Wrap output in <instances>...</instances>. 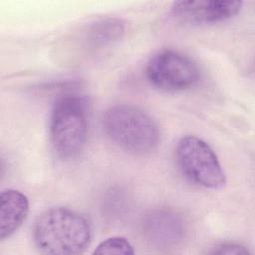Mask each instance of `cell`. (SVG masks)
<instances>
[{"instance_id": "6da1fadb", "label": "cell", "mask_w": 255, "mask_h": 255, "mask_svg": "<svg viewBox=\"0 0 255 255\" xmlns=\"http://www.w3.org/2000/svg\"><path fill=\"white\" fill-rule=\"evenodd\" d=\"M92 238L88 218L77 210L57 206L42 212L33 226L37 248L46 254L75 255L83 253Z\"/></svg>"}, {"instance_id": "7a4b0ae2", "label": "cell", "mask_w": 255, "mask_h": 255, "mask_svg": "<svg viewBox=\"0 0 255 255\" xmlns=\"http://www.w3.org/2000/svg\"><path fill=\"white\" fill-rule=\"evenodd\" d=\"M102 126L111 141L133 154L149 153L159 141L156 123L147 113L132 105L110 107L103 115Z\"/></svg>"}, {"instance_id": "3957f363", "label": "cell", "mask_w": 255, "mask_h": 255, "mask_svg": "<svg viewBox=\"0 0 255 255\" xmlns=\"http://www.w3.org/2000/svg\"><path fill=\"white\" fill-rule=\"evenodd\" d=\"M50 141L57 155L74 158L83 150L88 133V107L86 100L75 94L60 97L50 117Z\"/></svg>"}, {"instance_id": "277c9868", "label": "cell", "mask_w": 255, "mask_h": 255, "mask_svg": "<svg viewBox=\"0 0 255 255\" xmlns=\"http://www.w3.org/2000/svg\"><path fill=\"white\" fill-rule=\"evenodd\" d=\"M177 166L191 183L205 189L218 190L225 186L226 176L217 155L203 139L187 135L175 149Z\"/></svg>"}, {"instance_id": "5b68a950", "label": "cell", "mask_w": 255, "mask_h": 255, "mask_svg": "<svg viewBox=\"0 0 255 255\" xmlns=\"http://www.w3.org/2000/svg\"><path fill=\"white\" fill-rule=\"evenodd\" d=\"M145 75L155 88L165 92H181L197 85L200 70L187 55L175 50H163L147 63Z\"/></svg>"}, {"instance_id": "8992f818", "label": "cell", "mask_w": 255, "mask_h": 255, "mask_svg": "<svg viewBox=\"0 0 255 255\" xmlns=\"http://www.w3.org/2000/svg\"><path fill=\"white\" fill-rule=\"evenodd\" d=\"M141 233L146 243L152 248L167 250L174 248L183 240L185 223L175 210L159 207L143 216Z\"/></svg>"}, {"instance_id": "52a82bcc", "label": "cell", "mask_w": 255, "mask_h": 255, "mask_svg": "<svg viewBox=\"0 0 255 255\" xmlns=\"http://www.w3.org/2000/svg\"><path fill=\"white\" fill-rule=\"evenodd\" d=\"M242 5L241 1H176L171 6V14L187 24L209 25L231 19Z\"/></svg>"}, {"instance_id": "ba28073f", "label": "cell", "mask_w": 255, "mask_h": 255, "mask_svg": "<svg viewBox=\"0 0 255 255\" xmlns=\"http://www.w3.org/2000/svg\"><path fill=\"white\" fill-rule=\"evenodd\" d=\"M29 212V199L21 191L5 189L0 195V239L12 236L23 224Z\"/></svg>"}, {"instance_id": "9c48e42d", "label": "cell", "mask_w": 255, "mask_h": 255, "mask_svg": "<svg viewBox=\"0 0 255 255\" xmlns=\"http://www.w3.org/2000/svg\"><path fill=\"white\" fill-rule=\"evenodd\" d=\"M125 34V24L118 18H106L92 24L88 30V43L103 48L118 42Z\"/></svg>"}, {"instance_id": "30bf717a", "label": "cell", "mask_w": 255, "mask_h": 255, "mask_svg": "<svg viewBox=\"0 0 255 255\" xmlns=\"http://www.w3.org/2000/svg\"><path fill=\"white\" fill-rule=\"evenodd\" d=\"M93 253L131 255L134 253V250L131 243L127 238L122 236H113L100 242Z\"/></svg>"}, {"instance_id": "8fae6325", "label": "cell", "mask_w": 255, "mask_h": 255, "mask_svg": "<svg viewBox=\"0 0 255 255\" xmlns=\"http://www.w3.org/2000/svg\"><path fill=\"white\" fill-rule=\"evenodd\" d=\"M209 254H227V255H246L249 254V250L238 243L234 242H224L219 245L213 247L209 252Z\"/></svg>"}]
</instances>
